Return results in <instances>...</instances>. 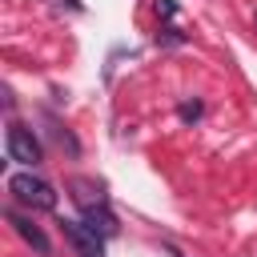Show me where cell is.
Here are the masks:
<instances>
[{"label":"cell","mask_w":257,"mask_h":257,"mask_svg":"<svg viewBox=\"0 0 257 257\" xmlns=\"http://www.w3.org/2000/svg\"><path fill=\"white\" fill-rule=\"evenodd\" d=\"M8 193L20 201V205H32V209H56V189L32 173H12L8 177Z\"/></svg>","instance_id":"cell-1"},{"label":"cell","mask_w":257,"mask_h":257,"mask_svg":"<svg viewBox=\"0 0 257 257\" xmlns=\"http://www.w3.org/2000/svg\"><path fill=\"white\" fill-rule=\"evenodd\" d=\"M4 145H8V157L12 161H20V165H40V141L32 137V128H24V124H8V137H4Z\"/></svg>","instance_id":"cell-2"},{"label":"cell","mask_w":257,"mask_h":257,"mask_svg":"<svg viewBox=\"0 0 257 257\" xmlns=\"http://www.w3.org/2000/svg\"><path fill=\"white\" fill-rule=\"evenodd\" d=\"M60 229H64V237L72 241L76 257H104V237H96L84 221H60Z\"/></svg>","instance_id":"cell-3"},{"label":"cell","mask_w":257,"mask_h":257,"mask_svg":"<svg viewBox=\"0 0 257 257\" xmlns=\"http://www.w3.org/2000/svg\"><path fill=\"white\" fill-rule=\"evenodd\" d=\"M4 217H8V225L20 233V241H24V245H32L40 257H48V253H52V241H48V233H44V229H40L32 217H20L16 209H4Z\"/></svg>","instance_id":"cell-4"},{"label":"cell","mask_w":257,"mask_h":257,"mask_svg":"<svg viewBox=\"0 0 257 257\" xmlns=\"http://www.w3.org/2000/svg\"><path fill=\"white\" fill-rule=\"evenodd\" d=\"M68 189H72V201H76L80 209H92V205H108V197H104V185H100V181H88V177H72V181H68Z\"/></svg>","instance_id":"cell-5"},{"label":"cell","mask_w":257,"mask_h":257,"mask_svg":"<svg viewBox=\"0 0 257 257\" xmlns=\"http://www.w3.org/2000/svg\"><path fill=\"white\" fill-rule=\"evenodd\" d=\"M84 225H88L96 237H116V217H112L108 205H92V209H84Z\"/></svg>","instance_id":"cell-6"},{"label":"cell","mask_w":257,"mask_h":257,"mask_svg":"<svg viewBox=\"0 0 257 257\" xmlns=\"http://www.w3.org/2000/svg\"><path fill=\"white\" fill-rule=\"evenodd\" d=\"M177 112H181V120H201V112H205V104H201V100H185V104H181Z\"/></svg>","instance_id":"cell-7"},{"label":"cell","mask_w":257,"mask_h":257,"mask_svg":"<svg viewBox=\"0 0 257 257\" xmlns=\"http://www.w3.org/2000/svg\"><path fill=\"white\" fill-rule=\"evenodd\" d=\"M157 44H185V36H181L177 28H161V36H157Z\"/></svg>","instance_id":"cell-8"},{"label":"cell","mask_w":257,"mask_h":257,"mask_svg":"<svg viewBox=\"0 0 257 257\" xmlns=\"http://www.w3.org/2000/svg\"><path fill=\"white\" fill-rule=\"evenodd\" d=\"M157 12L169 20V16H177V4H173V0H157Z\"/></svg>","instance_id":"cell-9"}]
</instances>
